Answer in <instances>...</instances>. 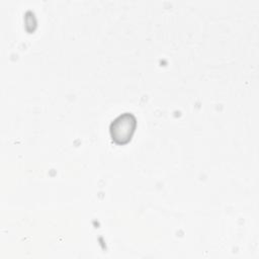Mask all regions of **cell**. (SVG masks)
Returning a JSON list of instances; mask_svg holds the SVG:
<instances>
[{
	"instance_id": "1",
	"label": "cell",
	"mask_w": 259,
	"mask_h": 259,
	"mask_svg": "<svg viewBox=\"0 0 259 259\" xmlns=\"http://www.w3.org/2000/svg\"><path fill=\"white\" fill-rule=\"evenodd\" d=\"M137 125L136 117L128 112L120 114L111 123L109 127L112 140L119 145L126 144L133 137Z\"/></svg>"
}]
</instances>
